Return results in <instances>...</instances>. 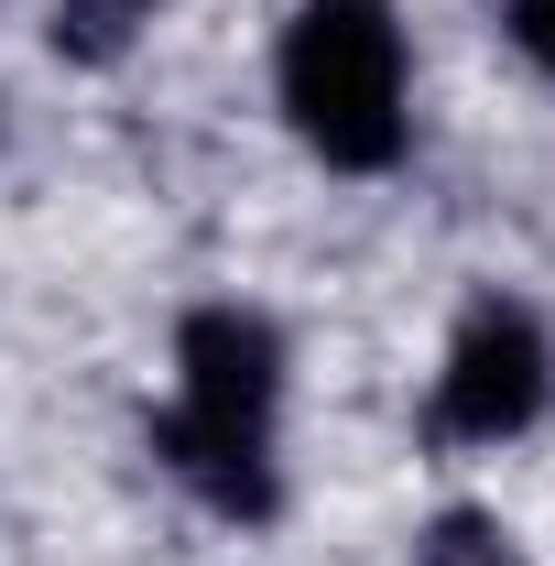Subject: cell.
I'll use <instances>...</instances> for the list:
<instances>
[{"instance_id":"1","label":"cell","mask_w":555,"mask_h":566,"mask_svg":"<svg viewBox=\"0 0 555 566\" xmlns=\"http://www.w3.org/2000/svg\"><path fill=\"white\" fill-rule=\"evenodd\" d=\"M283 120L294 142L327 164V175H392L404 142H415V109H404V22L392 0H305L283 22Z\"/></svg>"},{"instance_id":"3","label":"cell","mask_w":555,"mask_h":566,"mask_svg":"<svg viewBox=\"0 0 555 566\" xmlns=\"http://www.w3.org/2000/svg\"><path fill=\"white\" fill-rule=\"evenodd\" d=\"M273 403H283V327L251 305H197L175 327V415L273 436Z\"/></svg>"},{"instance_id":"5","label":"cell","mask_w":555,"mask_h":566,"mask_svg":"<svg viewBox=\"0 0 555 566\" xmlns=\"http://www.w3.org/2000/svg\"><path fill=\"white\" fill-rule=\"evenodd\" d=\"M142 22H153V0H55L44 44H55L66 66H121L142 44Z\"/></svg>"},{"instance_id":"7","label":"cell","mask_w":555,"mask_h":566,"mask_svg":"<svg viewBox=\"0 0 555 566\" xmlns=\"http://www.w3.org/2000/svg\"><path fill=\"white\" fill-rule=\"evenodd\" d=\"M501 22H512V44H523L534 66H555V0H512Z\"/></svg>"},{"instance_id":"6","label":"cell","mask_w":555,"mask_h":566,"mask_svg":"<svg viewBox=\"0 0 555 566\" xmlns=\"http://www.w3.org/2000/svg\"><path fill=\"white\" fill-rule=\"evenodd\" d=\"M425 566H512V534H501L490 512H447V523L425 534Z\"/></svg>"},{"instance_id":"4","label":"cell","mask_w":555,"mask_h":566,"mask_svg":"<svg viewBox=\"0 0 555 566\" xmlns=\"http://www.w3.org/2000/svg\"><path fill=\"white\" fill-rule=\"evenodd\" d=\"M153 458L186 480V491L208 501V512H229V523H273V436H240V424H197V415H153Z\"/></svg>"},{"instance_id":"2","label":"cell","mask_w":555,"mask_h":566,"mask_svg":"<svg viewBox=\"0 0 555 566\" xmlns=\"http://www.w3.org/2000/svg\"><path fill=\"white\" fill-rule=\"evenodd\" d=\"M555 403V349L523 305H469L458 338H447V370H436V424L469 436V447H501Z\"/></svg>"}]
</instances>
